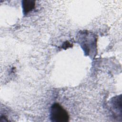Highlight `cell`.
Segmentation results:
<instances>
[{
    "label": "cell",
    "instance_id": "2",
    "mask_svg": "<svg viewBox=\"0 0 122 122\" xmlns=\"http://www.w3.org/2000/svg\"><path fill=\"white\" fill-rule=\"evenodd\" d=\"M35 2L34 0H23L22 1L23 12L24 14H27L31 11L35 7Z\"/></svg>",
    "mask_w": 122,
    "mask_h": 122
},
{
    "label": "cell",
    "instance_id": "1",
    "mask_svg": "<svg viewBox=\"0 0 122 122\" xmlns=\"http://www.w3.org/2000/svg\"><path fill=\"white\" fill-rule=\"evenodd\" d=\"M50 118L55 122H66L69 121V116L67 112L61 105L55 103L51 108Z\"/></svg>",
    "mask_w": 122,
    "mask_h": 122
}]
</instances>
